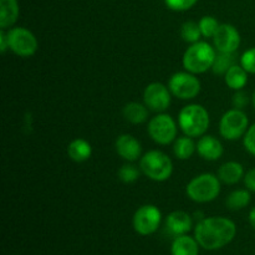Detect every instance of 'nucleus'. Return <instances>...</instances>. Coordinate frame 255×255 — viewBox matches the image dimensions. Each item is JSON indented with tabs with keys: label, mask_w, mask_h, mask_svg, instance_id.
Wrapping results in <instances>:
<instances>
[{
	"label": "nucleus",
	"mask_w": 255,
	"mask_h": 255,
	"mask_svg": "<svg viewBox=\"0 0 255 255\" xmlns=\"http://www.w3.org/2000/svg\"><path fill=\"white\" fill-rule=\"evenodd\" d=\"M237 233V227L231 219L212 217L202 219L196 227L194 236L201 247L208 251L223 248L231 243Z\"/></svg>",
	"instance_id": "1"
},
{
	"label": "nucleus",
	"mask_w": 255,
	"mask_h": 255,
	"mask_svg": "<svg viewBox=\"0 0 255 255\" xmlns=\"http://www.w3.org/2000/svg\"><path fill=\"white\" fill-rule=\"evenodd\" d=\"M216 56V51L209 44L204 41L194 42L184 52L183 66L191 74H202L213 66Z\"/></svg>",
	"instance_id": "2"
},
{
	"label": "nucleus",
	"mask_w": 255,
	"mask_h": 255,
	"mask_svg": "<svg viewBox=\"0 0 255 255\" xmlns=\"http://www.w3.org/2000/svg\"><path fill=\"white\" fill-rule=\"evenodd\" d=\"M179 127L189 137L202 136L209 126V115L201 105L183 107L178 116Z\"/></svg>",
	"instance_id": "3"
},
{
	"label": "nucleus",
	"mask_w": 255,
	"mask_h": 255,
	"mask_svg": "<svg viewBox=\"0 0 255 255\" xmlns=\"http://www.w3.org/2000/svg\"><path fill=\"white\" fill-rule=\"evenodd\" d=\"M221 179L211 173H204L192 179L187 186V194L197 203L212 202L221 192Z\"/></svg>",
	"instance_id": "4"
},
{
	"label": "nucleus",
	"mask_w": 255,
	"mask_h": 255,
	"mask_svg": "<svg viewBox=\"0 0 255 255\" xmlns=\"http://www.w3.org/2000/svg\"><path fill=\"white\" fill-rule=\"evenodd\" d=\"M139 167L148 178L157 182H163L168 179L173 172L171 158L161 151L147 152L141 158Z\"/></svg>",
	"instance_id": "5"
},
{
	"label": "nucleus",
	"mask_w": 255,
	"mask_h": 255,
	"mask_svg": "<svg viewBox=\"0 0 255 255\" xmlns=\"http://www.w3.org/2000/svg\"><path fill=\"white\" fill-rule=\"evenodd\" d=\"M248 117L243 111L239 109L229 110L222 117L219 131L224 138L234 141L243 136L248 127Z\"/></svg>",
	"instance_id": "6"
},
{
	"label": "nucleus",
	"mask_w": 255,
	"mask_h": 255,
	"mask_svg": "<svg viewBox=\"0 0 255 255\" xmlns=\"http://www.w3.org/2000/svg\"><path fill=\"white\" fill-rule=\"evenodd\" d=\"M9 49L21 57H29L36 52L37 40L30 30L25 27H14L7 32Z\"/></svg>",
	"instance_id": "7"
},
{
	"label": "nucleus",
	"mask_w": 255,
	"mask_h": 255,
	"mask_svg": "<svg viewBox=\"0 0 255 255\" xmlns=\"http://www.w3.org/2000/svg\"><path fill=\"white\" fill-rule=\"evenodd\" d=\"M169 91L182 100L194 99L201 91V82L189 72H177L169 79Z\"/></svg>",
	"instance_id": "8"
},
{
	"label": "nucleus",
	"mask_w": 255,
	"mask_h": 255,
	"mask_svg": "<svg viewBox=\"0 0 255 255\" xmlns=\"http://www.w3.org/2000/svg\"><path fill=\"white\" fill-rule=\"evenodd\" d=\"M148 133L157 143H171L177 134L176 122L169 115H157L149 121Z\"/></svg>",
	"instance_id": "9"
},
{
	"label": "nucleus",
	"mask_w": 255,
	"mask_h": 255,
	"mask_svg": "<svg viewBox=\"0 0 255 255\" xmlns=\"http://www.w3.org/2000/svg\"><path fill=\"white\" fill-rule=\"evenodd\" d=\"M161 211L156 206L147 204L137 209L133 216L134 231L141 236H149L158 229L161 223Z\"/></svg>",
	"instance_id": "10"
},
{
	"label": "nucleus",
	"mask_w": 255,
	"mask_h": 255,
	"mask_svg": "<svg viewBox=\"0 0 255 255\" xmlns=\"http://www.w3.org/2000/svg\"><path fill=\"white\" fill-rule=\"evenodd\" d=\"M144 104L149 110L156 112H162L168 109L171 105V95L169 90L159 82H153L148 85L143 94Z\"/></svg>",
	"instance_id": "11"
},
{
	"label": "nucleus",
	"mask_w": 255,
	"mask_h": 255,
	"mask_svg": "<svg viewBox=\"0 0 255 255\" xmlns=\"http://www.w3.org/2000/svg\"><path fill=\"white\" fill-rule=\"evenodd\" d=\"M213 40L219 52L234 54L241 45V35H239L238 30L233 25L229 24L219 25Z\"/></svg>",
	"instance_id": "12"
},
{
	"label": "nucleus",
	"mask_w": 255,
	"mask_h": 255,
	"mask_svg": "<svg viewBox=\"0 0 255 255\" xmlns=\"http://www.w3.org/2000/svg\"><path fill=\"white\" fill-rule=\"evenodd\" d=\"M116 151L122 158L133 162L141 156V143L131 134H122L116 141Z\"/></svg>",
	"instance_id": "13"
},
{
	"label": "nucleus",
	"mask_w": 255,
	"mask_h": 255,
	"mask_svg": "<svg viewBox=\"0 0 255 255\" xmlns=\"http://www.w3.org/2000/svg\"><path fill=\"white\" fill-rule=\"evenodd\" d=\"M166 227L173 236H184L192 228V218L186 212H172L166 219Z\"/></svg>",
	"instance_id": "14"
},
{
	"label": "nucleus",
	"mask_w": 255,
	"mask_h": 255,
	"mask_svg": "<svg viewBox=\"0 0 255 255\" xmlns=\"http://www.w3.org/2000/svg\"><path fill=\"white\" fill-rule=\"evenodd\" d=\"M197 151L207 161H217L223 154V146L213 136H203L197 143Z\"/></svg>",
	"instance_id": "15"
},
{
	"label": "nucleus",
	"mask_w": 255,
	"mask_h": 255,
	"mask_svg": "<svg viewBox=\"0 0 255 255\" xmlns=\"http://www.w3.org/2000/svg\"><path fill=\"white\" fill-rule=\"evenodd\" d=\"M19 16V5L16 0H0V27L7 29L15 24Z\"/></svg>",
	"instance_id": "16"
},
{
	"label": "nucleus",
	"mask_w": 255,
	"mask_h": 255,
	"mask_svg": "<svg viewBox=\"0 0 255 255\" xmlns=\"http://www.w3.org/2000/svg\"><path fill=\"white\" fill-rule=\"evenodd\" d=\"M243 166L238 162H227L218 171V178L227 184H236L243 178Z\"/></svg>",
	"instance_id": "17"
},
{
	"label": "nucleus",
	"mask_w": 255,
	"mask_h": 255,
	"mask_svg": "<svg viewBox=\"0 0 255 255\" xmlns=\"http://www.w3.org/2000/svg\"><path fill=\"white\" fill-rule=\"evenodd\" d=\"M91 144L82 138H76L67 147V154L75 162H85L91 157Z\"/></svg>",
	"instance_id": "18"
},
{
	"label": "nucleus",
	"mask_w": 255,
	"mask_h": 255,
	"mask_svg": "<svg viewBox=\"0 0 255 255\" xmlns=\"http://www.w3.org/2000/svg\"><path fill=\"white\" fill-rule=\"evenodd\" d=\"M172 255H198V242L188 236H179L172 243Z\"/></svg>",
	"instance_id": "19"
},
{
	"label": "nucleus",
	"mask_w": 255,
	"mask_h": 255,
	"mask_svg": "<svg viewBox=\"0 0 255 255\" xmlns=\"http://www.w3.org/2000/svg\"><path fill=\"white\" fill-rule=\"evenodd\" d=\"M248 81V72L243 66L234 65L226 72V84L233 90H242Z\"/></svg>",
	"instance_id": "20"
},
{
	"label": "nucleus",
	"mask_w": 255,
	"mask_h": 255,
	"mask_svg": "<svg viewBox=\"0 0 255 255\" xmlns=\"http://www.w3.org/2000/svg\"><path fill=\"white\" fill-rule=\"evenodd\" d=\"M124 116L131 124L138 125L146 121L147 116H148V111H147L143 105L131 102V104H127L124 107Z\"/></svg>",
	"instance_id": "21"
},
{
	"label": "nucleus",
	"mask_w": 255,
	"mask_h": 255,
	"mask_svg": "<svg viewBox=\"0 0 255 255\" xmlns=\"http://www.w3.org/2000/svg\"><path fill=\"white\" fill-rule=\"evenodd\" d=\"M196 144L189 138V136L186 137H179L176 139L173 146V152L176 154L177 158L179 159H188L191 158L192 154L196 151Z\"/></svg>",
	"instance_id": "22"
},
{
	"label": "nucleus",
	"mask_w": 255,
	"mask_h": 255,
	"mask_svg": "<svg viewBox=\"0 0 255 255\" xmlns=\"http://www.w3.org/2000/svg\"><path fill=\"white\" fill-rule=\"evenodd\" d=\"M251 202V193L244 189H238V191L232 192L227 198V206L228 208L238 211V209L246 208Z\"/></svg>",
	"instance_id": "23"
},
{
	"label": "nucleus",
	"mask_w": 255,
	"mask_h": 255,
	"mask_svg": "<svg viewBox=\"0 0 255 255\" xmlns=\"http://www.w3.org/2000/svg\"><path fill=\"white\" fill-rule=\"evenodd\" d=\"M234 62H236V59H234L233 54H228V52H221L219 55H217L216 60H214V64L212 66L213 69V72L217 75H222L228 71L232 66H234Z\"/></svg>",
	"instance_id": "24"
},
{
	"label": "nucleus",
	"mask_w": 255,
	"mask_h": 255,
	"mask_svg": "<svg viewBox=\"0 0 255 255\" xmlns=\"http://www.w3.org/2000/svg\"><path fill=\"white\" fill-rule=\"evenodd\" d=\"M181 35L183 37L184 41L187 42H198L199 41V37H201L202 32L201 29H199V24L194 21H187L182 25V29H181Z\"/></svg>",
	"instance_id": "25"
},
{
	"label": "nucleus",
	"mask_w": 255,
	"mask_h": 255,
	"mask_svg": "<svg viewBox=\"0 0 255 255\" xmlns=\"http://www.w3.org/2000/svg\"><path fill=\"white\" fill-rule=\"evenodd\" d=\"M219 27V22L213 16H203L199 21V29L204 37H213Z\"/></svg>",
	"instance_id": "26"
},
{
	"label": "nucleus",
	"mask_w": 255,
	"mask_h": 255,
	"mask_svg": "<svg viewBox=\"0 0 255 255\" xmlns=\"http://www.w3.org/2000/svg\"><path fill=\"white\" fill-rule=\"evenodd\" d=\"M138 174L139 172L136 167L132 166V164H125L119 171V178L125 183H132V182L137 181Z\"/></svg>",
	"instance_id": "27"
},
{
	"label": "nucleus",
	"mask_w": 255,
	"mask_h": 255,
	"mask_svg": "<svg viewBox=\"0 0 255 255\" xmlns=\"http://www.w3.org/2000/svg\"><path fill=\"white\" fill-rule=\"evenodd\" d=\"M241 64L247 72H249V74H255V47L247 50V51L242 55Z\"/></svg>",
	"instance_id": "28"
},
{
	"label": "nucleus",
	"mask_w": 255,
	"mask_h": 255,
	"mask_svg": "<svg viewBox=\"0 0 255 255\" xmlns=\"http://www.w3.org/2000/svg\"><path fill=\"white\" fill-rule=\"evenodd\" d=\"M167 6L172 10H177V11H183V10H188L189 7L193 6L197 2V0H164Z\"/></svg>",
	"instance_id": "29"
},
{
	"label": "nucleus",
	"mask_w": 255,
	"mask_h": 255,
	"mask_svg": "<svg viewBox=\"0 0 255 255\" xmlns=\"http://www.w3.org/2000/svg\"><path fill=\"white\" fill-rule=\"evenodd\" d=\"M244 146L247 151L255 156V124L247 131L246 137H244Z\"/></svg>",
	"instance_id": "30"
},
{
	"label": "nucleus",
	"mask_w": 255,
	"mask_h": 255,
	"mask_svg": "<svg viewBox=\"0 0 255 255\" xmlns=\"http://www.w3.org/2000/svg\"><path fill=\"white\" fill-rule=\"evenodd\" d=\"M247 102H248V97H247V94H246V92H243V91H241V90H239V92H237V94L234 95V99H233L234 106H236L237 109H242V107L246 106Z\"/></svg>",
	"instance_id": "31"
},
{
	"label": "nucleus",
	"mask_w": 255,
	"mask_h": 255,
	"mask_svg": "<svg viewBox=\"0 0 255 255\" xmlns=\"http://www.w3.org/2000/svg\"><path fill=\"white\" fill-rule=\"evenodd\" d=\"M244 183H246L247 188H248L249 191L255 192V168L251 169V171L246 174V177H244Z\"/></svg>",
	"instance_id": "32"
},
{
	"label": "nucleus",
	"mask_w": 255,
	"mask_h": 255,
	"mask_svg": "<svg viewBox=\"0 0 255 255\" xmlns=\"http://www.w3.org/2000/svg\"><path fill=\"white\" fill-rule=\"evenodd\" d=\"M6 49H9V37H7L6 32L1 29L0 31V51L4 54Z\"/></svg>",
	"instance_id": "33"
},
{
	"label": "nucleus",
	"mask_w": 255,
	"mask_h": 255,
	"mask_svg": "<svg viewBox=\"0 0 255 255\" xmlns=\"http://www.w3.org/2000/svg\"><path fill=\"white\" fill-rule=\"evenodd\" d=\"M249 222H251L252 226L255 228V207L251 211V213H249Z\"/></svg>",
	"instance_id": "34"
},
{
	"label": "nucleus",
	"mask_w": 255,
	"mask_h": 255,
	"mask_svg": "<svg viewBox=\"0 0 255 255\" xmlns=\"http://www.w3.org/2000/svg\"><path fill=\"white\" fill-rule=\"evenodd\" d=\"M253 105H254V107H255V92L253 94Z\"/></svg>",
	"instance_id": "35"
}]
</instances>
